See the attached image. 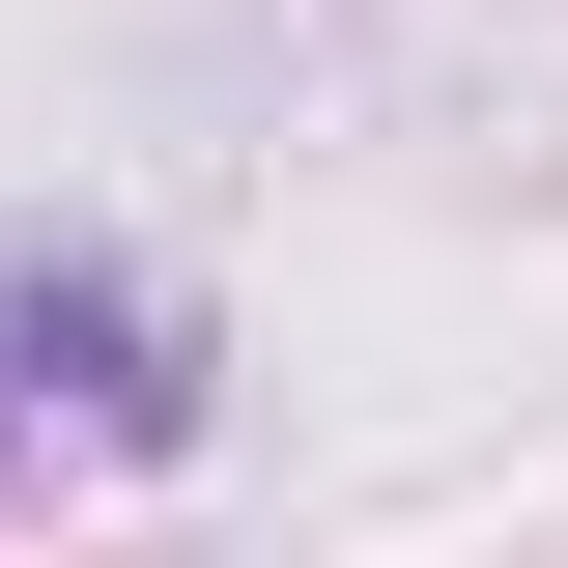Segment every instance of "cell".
Segmentation results:
<instances>
[{
	"instance_id": "cell-1",
	"label": "cell",
	"mask_w": 568,
	"mask_h": 568,
	"mask_svg": "<svg viewBox=\"0 0 568 568\" xmlns=\"http://www.w3.org/2000/svg\"><path fill=\"white\" fill-rule=\"evenodd\" d=\"M0 426H29V455H200V313H171V284L142 256H0Z\"/></svg>"
},
{
	"instance_id": "cell-2",
	"label": "cell",
	"mask_w": 568,
	"mask_h": 568,
	"mask_svg": "<svg viewBox=\"0 0 568 568\" xmlns=\"http://www.w3.org/2000/svg\"><path fill=\"white\" fill-rule=\"evenodd\" d=\"M0 484H29V426H0Z\"/></svg>"
}]
</instances>
